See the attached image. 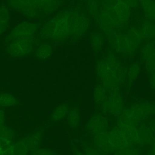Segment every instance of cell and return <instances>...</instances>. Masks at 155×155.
Wrapping results in <instances>:
<instances>
[{"label": "cell", "mask_w": 155, "mask_h": 155, "mask_svg": "<svg viewBox=\"0 0 155 155\" xmlns=\"http://www.w3.org/2000/svg\"><path fill=\"white\" fill-rule=\"evenodd\" d=\"M43 39L61 41L71 36V9L60 11L45 23L40 30Z\"/></svg>", "instance_id": "6da1fadb"}, {"label": "cell", "mask_w": 155, "mask_h": 155, "mask_svg": "<svg viewBox=\"0 0 155 155\" xmlns=\"http://www.w3.org/2000/svg\"><path fill=\"white\" fill-rule=\"evenodd\" d=\"M154 110L155 104L148 101L134 103L125 108L117 117V126H138L141 122L154 114Z\"/></svg>", "instance_id": "7a4b0ae2"}, {"label": "cell", "mask_w": 155, "mask_h": 155, "mask_svg": "<svg viewBox=\"0 0 155 155\" xmlns=\"http://www.w3.org/2000/svg\"><path fill=\"white\" fill-rule=\"evenodd\" d=\"M114 52L125 56L134 55L140 48L126 33L115 31L106 35Z\"/></svg>", "instance_id": "3957f363"}, {"label": "cell", "mask_w": 155, "mask_h": 155, "mask_svg": "<svg viewBox=\"0 0 155 155\" xmlns=\"http://www.w3.org/2000/svg\"><path fill=\"white\" fill-rule=\"evenodd\" d=\"M96 70L101 85L107 92L110 93L118 91L122 84L105 59L100 60L97 62Z\"/></svg>", "instance_id": "277c9868"}, {"label": "cell", "mask_w": 155, "mask_h": 155, "mask_svg": "<svg viewBox=\"0 0 155 155\" xmlns=\"http://www.w3.org/2000/svg\"><path fill=\"white\" fill-rule=\"evenodd\" d=\"M90 25L89 16L78 8L71 9V36L80 38L85 34Z\"/></svg>", "instance_id": "5b68a950"}, {"label": "cell", "mask_w": 155, "mask_h": 155, "mask_svg": "<svg viewBox=\"0 0 155 155\" xmlns=\"http://www.w3.org/2000/svg\"><path fill=\"white\" fill-rule=\"evenodd\" d=\"M35 45L34 37H25L11 41L7 47V53L12 57H21L33 51Z\"/></svg>", "instance_id": "8992f818"}, {"label": "cell", "mask_w": 155, "mask_h": 155, "mask_svg": "<svg viewBox=\"0 0 155 155\" xmlns=\"http://www.w3.org/2000/svg\"><path fill=\"white\" fill-rule=\"evenodd\" d=\"M101 105L104 113L117 117L125 109L124 98L118 91L109 93Z\"/></svg>", "instance_id": "52a82bcc"}, {"label": "cell", "mask_w": 155, "mask_h": 155, "mask_svg": "<svg viewBox=\"0 0 155 155\" xmlns=\"http://www.w3.org/2000/svg\"><path fill=\"white\" fill-rule=\"evenodd\" d=\"M39 29V25L31 21H23L15 25L6 37V41L11 42L15 39L34 37Z\"/></svg>", "instance_id": "ba28073f"}, {"label": "cell", "mask_w": 155, "mask_h": 155, "mask_svg": "<svg viewBox=\"0 0 155 155\" xmlns=\"http://www.w3.org/2000/svg\"><path fill=\"white\" fill-rule=\"evenodd\" d=\"M7 6L30 19H35L41 14L33 0H6Z\"/></svg>", "instance_id": "9c48e42d"}, {"label": "cell", "mask_w": 155, "mask_h": 155, "mask_svg": "<svg viewBox=\"0 0 155 155\" xmlns=\"http://www.w3.org/2000/svg\"><path fill=\"white\" fill-rule=\"evenodd\" d=\"M107 132L110 144L114 153L132 147V144L124 131L117 126L108 129Z\"/></svg>", "instance_id": "30bf717a"}, {"label": "cell", "mask_w": 155, "mask_h": 155, "mask_svg": "<svg viewBox=\"0 0 155 155\" xmlns=\"http://www.w3.org/2000/svg\"><path fill=\"white\" fill-rule=\"evenodd\" d=\"M86 130L92 136L109 129V122L106 117L101 114H96L87 122Z\"/></svg>", "instance_id": "8fae6325"}, {"label": "cell", "mask_w": 155, "mask_h": 155, "mask_svg": "<svg viewBox=\"0 0 155 155\" xmlns=\"http://www.w3.org/2000/svg\"><path fill=\"white\" fill-rule=\"evenodd\" d=\"M107 131L93 136V146L102 155H111L114 153L110 144Z\"/></svg>", "instance_id": "7c38bea8"}, {"label": "cell", "mask_w": 155, "mask_h": 155, "mask_svg": "<svg viewBox=\"0 0 155 155\" xmlns=\"http://www.w3.org/2000/svg\"><path fill=\"white\" fill-rule=\"evenodd\" d=\"M121 84L127 80V70L114 53L109 51L104 58Z\"/></svg>", "instance_id": "4fadbf2b"}, {"label": "cell", "mask_w": 155, "mask_h": 155, "mask_svg": "<svg viewBox=\"0 0 155 155\" xmlns=\"http://www.w3.org/2000/svg\"><path fill=\"white\" fill-rule=\"evenodd\" d=\"M41 14L49 15L53 14L60 9L63 0H33Z\"/></svg>", "instance_id": "5bb4252c"}, {"label": "cell", "mask_w": 155, "mask_h": 155, "mask_svg": "<svg viewBox=\"0 0 155 155\" xmlns=\"http://www.w3.org/2000/svg\"><path fill=\"white\" fill-rule=\"evenodd\" d=\"M138 145H148L153 143L155 141L154 134L149 129L148 126H138Z\"/></svg>", "instance_id": "9a60e30c"}, {"label": "cell", "mask_w": 155, "mask_h": 155, "mask_svg": "<svg viewBox=\"0 0 155 155\" xmlns=\"http://www.w3.org/2000/svg\"><path fill=\"white\" fill-rule=\"evenodd\" d=\"M24 138L31 153L41 147L43 140L44 134L42 131L38 130L25 137Z\"/></svg>", "instance_id": "2e32d148"}, {"label": "cell", "mask_w": 155, "mask_h": 155, "mask_svg": "<svg viewBox=\"0 0 155 155\" xmlns=\"http://www.w3.org/2000/svg\"><path fill=\"white\" fill-rule=\"evenodd\" d=\"M113 9L120 20L127 25L131 15V9L119 0L113 7Z\"/></svg>", "instance_id": "e0dca14e"}, {"label": "cell", "mask_w": 155, "mask_h": 155, "mask_svg": "<svg viewBox=\"0 0 155 155\" xmlns=\"http://www.w3.org/2000/svg\"><path fill=\"white\" fill-rule=\"evenodd\" d=\"M11 21V13L8 6L0 5V35L6 31Z\"/></svg>", "instance_id": "ac0fdd59"}, {"label": "cell", "mask_w": 155, "mask_h": 155, "mask_svg": "<svg viewBox=\"0 0 155 155\" xmlns=\"http://www.w3.org/2000/svg\"><path fill=\"white\" fill-rule=\"evenodd\" d=\"M155 55V41L146 42L140 49V56L143 63L149 61Z\"/></svg>", "instance_id": "d6986e66"}, {"label": "cell", "mask_w": 155, "mask_h": 155, "mask_svg": "<svg viewBox=\"0 0 155 155\" xmlns=\"http://www.w3.org/2000/svg\"><path fill=\"white\" fill-rule=\"evenodd\" d=\"M140 30L144 41H155V24L150 21L145 22Z\"/></svg>", "instance_id": "ffe728a7"}, {"label": "cell", "mask_w": 155, "mask_h": 155, "mask_svg": "<svg viewBox=\"0 0 155 155\" xmlns=\"http://www.w3.org/2000/svg\"><path fill=\"white\" fill-rule=\"evenodd\" d=\"M11 153L12 155H29L31 153L24 137L14 142Z\"/></svg>", "instance_id": "44dd1931"}, {"label": "cell", "mask_w": 155, "mask_h": 155, "mask_svg": "<svg viewBox=\"0 0 155 155\" xmlns=\"http://www.w3.org/2000/svg\"><path fill=\"white\" fill-rule=\"evenodd\" d=\"M142 71L141 64L137 62L133 63L127 70V80L130 84L134 83L140 76Z\"/></svg>", "instance_id": "7402d4cb"}, {"label": "cell", "mask_w": 155, "mask_h": 155, "mask_svg": "<svg viewBox=\"0 0 155 155\" xmlns=\"http://www.w3.org/2000/svg\"><path fill=\"white\" fill-rule=\"evenodd\" d=\"M67 123L68 126L72 129L77 128L81 124V117L80 112L77 108L69 110L67 115Z\"/></svg>", "instance_id": "603a6c76"}, {"label": "cell", "mask_w": 155, "mask_h": 155, "mask_svg": "<svg viewBox=\"0 0 155 155\" xmlns=\"http://www.w3.org/2000/svg\"><path fill=\"white\" fill-rule=\"evenodd\" d=\"M86 8L87 13L95 20L99 16L101 9L99 0H85Z\"/></svg>", "instance_id": "cb8c5ba5"}, {"label": "cell", "mask_w": 155, "mask_h": 155, "mask_svg": "<svg viewBox=\"0 0 155 155\" xmlns=\"http://www.w3.org/2000/svg\"><path fill=\"white\" fill-rule=\"evenodd\" d=\"M52 51V47L51 45L43 43L40 44L36 49L35 56L41 60H47L51 55Z\"/></svg>", "instance_id": "d4e9b609"}, {"label": "cell", "mask_w": 155, "mask_h": 155, "mask_svg": "<svg viewBox=\"0 0 155 155\" xmlns=\"http://www.w3.org/2000/svg\"><path fill=\"white\" fill-rule=\"evenodd\" d=\"M69 107L66 104H62L56 107L51 114V119L54 122H59L66 118L69 113Z\"/></svg>", "instance_id": "484cf974"}, {"label": "cell", "mask_w": 155, "mask_h": 155, "mask_svg": "<svg viewBox=\"0 0 155 155\" xmlns=\"http://www.w3.org/2000/svg\"><path fill=\"white\" fill-rule=\"evenodd\" d=\"M141 6L146 15L151 21H155V2L153 0H141Z\"/></svg>", "instance_id": "4316f807"}, {"label": "cell", "mask_w": 155, "mask_h": 155, "mask_svg": "<svg viewBox=\"0 0 155 155\" xmlns=\"http://www.w3.org/2000/svg\"><path fill=\"white\" fill-rule=\"evenodd\" d=\"M104 40L102 34L98 32L93 33L90 36V43L92 49L96 52L100 51L104 46Z\"/></svg>", "instance_id": "83f0119b"}, {"label": "cell", "mask_w": 155, "mask_h": 155, "mask_svg": "<svg viewBox=\"0 0 155 155\" xmlns=\"http://www.w3.org/2000/svg\"><path fill=\"white\" fill-rule=\"evenodd\" d=\"M107 90L102 85H97L95 88L94 100L96 104L101 105L107 96Z\"/></svg>", "instance_id": "f1b7e54d"}, {"label": "cell", "mask_w": 155, "mask_h": 155, "mask_svg": "<svg viewBox=\"0 0 155 155\" xmlns=\"http://www.w3.org/2000/svg\"><path fill=\"white\" fill-rule=\"evenodd\" d=\"M17 101L15 97L9 93H4L0 94V105L5 107L15 106Z\"/></svg>", "instance_id": "f546056e"}, {"label": "cell", "mask_w": 155, "mask_h": 155, "mask_svg": "<svg viewBox=\"0 0 155 155\" xmlns=\"http://www.w3.org/2000/svg\"><path fill=\"white\" fill-rule=\"evenodd\" d=\"M126 34L135 43L139 46L143 43L144 40L140 29L132 27L127 31Z\"/></svg>", "instance_id": "4dcf8cb0"}, {"label": "cell", "mask_w": 155, "mask_h": 155, "mask_svg": "<svg viewBox=\"0 0 155 155\" xmlns=\"http://www.w3.org/2000/svg\"><path fill=\"white\" fill-rule=\"evenodd\" d=\"M15 134L13 129L5 125L0 129V137L14 142Z\"/></svg>", "instance_id": "1f68e13d"}, {"label": "cell", "mask_w": 155, "mask_h": 155, "mask_svg": "<svg viewBox=\"0 0 155 155\" xmlns=\"http://www.w3.org/2000/svg\"><path fill=\"white\" fill-rule=\"evenodd\" d=\"M31 155H56V153L51 148L40 147L31 152Z\"/></svg>", "instance_id": "d6a6232c"}, {"label": "cell", "mask_w": 155, "mask_h": 155, "mask_svg": "<svg viewBox=\"0 0 155 155\" xmlns=\"http://www.w3.org/2000/svg\"><path fill=\"white\" fill-rule=\"evenodd\" d=\"M111 155H139V153L137 149L130 147L128 148L117 151Z\"/></svg>", "instance_id": "836d02e7"}, {"label": "cell", "mask_w": 155, "mask_h": 155, "mask_svg": "<svg viewBox=\"0 0 155 155\" xmlns=\"http://www.w3.org/2000/svg\"><path fill=\"white\" fill-rule=\"evenodd\" d=\"M145 70L149 74H155V55L152 59L144 63Z\"/></svg>", "instance_id": "e575fe53"}, {"label": "cell", "mask_w": 155, "mask_h": 155, "mask_svg": "<svg viewBox=\"0 0 155 155\" xmlns=\"http://www.w3.org/2000/svg\"><path fill=\"white\" fill-rule=\"evenodd\" d=\"M118 0H99L101 7L104 8H113Z\"/></svg>", "instance_id": "d590c367"}, {"label": "cell", "mask_w": 155, "mask_h": 155, "mask_svg": "<svg viewBox=\"0 0 155 155\" xmlns=\"http://www.w3.org/2000/svg\"><path fill=\"white\" fill-rule=\"evenodd\" d=\"M123 3L126 5L130 9L136 8L138 6V1L137 0H119Z\"/></svg>", "instance_id": "8d00e7d4"}, {"label": "cell", "mask_w": 155, "mask_h": 155, "mask_svg": "<svg viewBox=\"0 0 155 155\" xmlns=\"http://www.w3.org/2000/svg\"><path fill=\"white\" fill-rule=\"evenodd\" d=\"M148 84L149 88L155 92V74H149L148 78Z\"/></svg>", "instance_id": "74e56055"}, {"label": "cell", "mask_w": 155, "mask_h": 155, "mask_svg": "<svg viewBox=\"0 0 155 155\" xmlns=\"http://www.w3.org/2000/svg\"><path fill=\"white\" fill-rule=\"evenodd\" d=\"M5 115L2 110H0V129L5 126Z\"/></svg>", "instance_id": "f35d334b"}, {"label": "cell", "mask_w": 155, "mask_h": 155, "mask_svg": "<svg viewBox=\"0 0 155 155\" xmlns=\"http://www.w3.org/2000/svg\"><path fill=\"white\" fill-rule=\"evenodd\" d=\"M73 155H87L85 152L81 148H75L74 150Z\"/></svg>", "instance_id": "ab89813d"}, {"label": "cell", "mask_w": 155, "mask_h": 155, "mask_svg": "<svg viewBox=\"0 0 155 155\" xmlns=\"http://www.w3.org/2000/svg\"><path fill=\"white\" fill-rule=\"evenodd\" d=\"M148 127L149 129L154 133L155 134V119L151 120L148 124Z\"/></svg>", "instance_id": "60d3db41"}, {"label": "cell", "mask_w": 155, "mask_h": 155, "mask_svg": "<svg viewBox=\"0 0 155 155\" xmlns=\"http://www.w3.org/2000/svg\"><path fill=\"white\" fill-rule=\"evenodd\" d=\"M148 155H155V152L152 150V151L148 153Z\"/></svg>", "instance_id": "b9f144b4"}, {"label": "cell", "mask_w": 155, "mask_h": 155, "mask_svg": "<svg viewBox=\"0 0 155 155\" xmlns=\"http://www.w3.org/2000/svg\"><path fill=\"white\" fill-rule=\"evenodd\" d=\"M153 149H152V150H153V151H154V152H155V141L154 142V143H153Z\"/></svg>", "instance_id": "7bdbcfd3"}, {"label": "cell", "mask_w": 155, "mask_h": 155, "mask_svg": "<svg viewBox=\"0 0 155 155\" xmlns=\"http://www.w3.org/2000/svg\"><path fill=\"white\" fill-rule=\"evenodd\" d=\"M154 114H155V110H154Z\"/></svg>", "instance_id": "ee69618b"}, {"label": "cell", "mask_w": 155, "mask_h": 155, "mask_svg": "<svg viewBox=\"0 0 155 155\" xmlns=\"http://www.w3.org/2000/svg\"><path fill=\"white\" fill-rule=\"evenodd\" d=\"M0 107H1V105H0Z\"/></svg>", "instance_id": "f6af8a7d"}, {"label": "cell", "mask_w": 155, "mask_h": 155, "mask_svg": "<svg viewBox=\"0 0 155 155\" xmlns=\"http://www.w3.org/2000/svg\"></svg>", "instance_id": "bcb514c9"}]
</instances>
